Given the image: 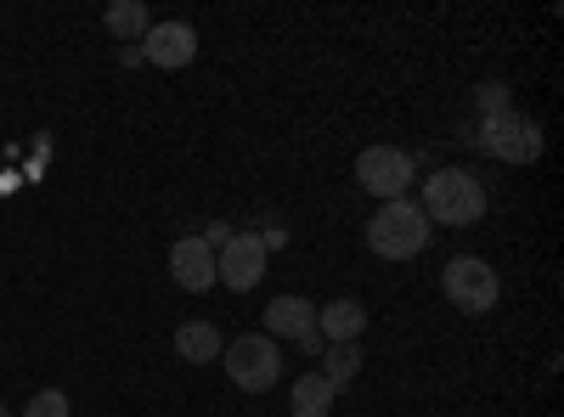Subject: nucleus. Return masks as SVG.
I'll return each mask as SVG.
<instances>
[{"instance_id":"obj_1","label":"nucleus","mask_w":564,"mask_h":417,"mask_svg":"<svg viewBox=\"0 0 564 417\" xmlns=\"http://www.w3.org/2000/svg\"><path fill=\"white\" fill-rule=\"evenodd\" d=\"M417 187H423L417 209L430 215V226H480L486 220V180L475 169L446 164L430 180H417Z\"/></svg>"},{"instance_id":"obj_2","label":"nucleus","mask_w":564,"mask_h":417,"mask_svg":"<svg viewBox=\"0 0 564 417\" xmlns=\"http://www.w3.org/2000/svg\"><path fill=\"white\" fill-rule=\"evenodd\" d=\"M430 238H435V226L412 198L379 204V215L367 220V249L379 260H417L423 249H430Z\"/></svg>"},{"instance_id":"obj_3","label":"nucleus","mask_w":564,"mask_h":417,"mask_svg":"<svg viewBox=\"0 0 564 417\" xmlns=\"http://www.w3.org/2000/svg\"><path fill=\"white\" fill-rule=\"evenodd\" d=\"M220 366H226V378L238 384V389L265 395V389L282 378V350H276V339H265V333H243V339H231V344L220 350Z\"/></svg>"},{"instance_id":"obj_4","label":"nucleus","mask_w":564,"mask_h":417,"mask_svg":"<svg viewBox=\"0 0 564 417\" xmlns=\"http://www.w3.org/2000/svg\"><path fill=\"white\" fill-rule=\"evenodd\" d=\"M441 288H446V299H452L463 316H486V310H497V299H502V276H497L480 254H457V260H446Z\"/></svg>"},{"instance_id":"obj_5","label":"nucleus","mask_w":564,"mask_h":417,"mask_svg":"<svg viewBox=\"0 0 564 417\" xmlns=\"http://www.w3.org/2000/svg\"><path fill=\"white\" fill-rule=\"evenodd\" d=\"M356 180H361V193H372L379 204H395L417 187V164L401 147H367L356 158Z\"/></svg>"},{"instance_id":"obj_6","label":"nucleus","mask_w":564,"mask_h":417,"mask_svg":"<svg viewBox=\"0 0 564 417\" xmlns=\"http://www.w3.org/2000/svg\"><path fill=\"white\" fill-rule=\"evenodd\" d=\"M480 153L502 158V164H536L542 158V130L520 113H497V119H480Z\"/></svg>"},{"instance_id":"obj_7","label":"nucleus","mask_w":564,"mask_h":417,"mask_svg":"<svg viewBox=\"0 0 564 417\" xmlns=\"http://www.w3.org/2000/svg\"><path fill=\"white\" fill-rule=\"evenodd\" d=\"M260 276H265V238L260 231H231L226 249L215 254V283L231 294H249L260 288Z\"/></svg>"},{"instance_id":"obj_8","label":"nucleus","mask_w":564,"mask_h":417,"mask_svg":"<svg viewBox=\"0 0 564 417\" xmlns=\"http://www.w3.org/2000/svg\"><path fill=\"white\" fill-rule=\"evenodd\" d=\"M135 45H141V63H153V68H186V63L198 57V29L170 18V23H153Z\"/></svg>"},{"instance_id":"obj_9","label":"nucleus","mask_w":564,"mask_h":417,"mask_svg":"<svg viewBox=\"0 0 564 417\" xmlns=\"http://www.w3.org/2000/svg\"><path fill=\"white\" fill-rule=\"evenodd\" d=\"M170 276L186 294H209L215 288V249L204 238H175L170 243Z\"/></svg>"},{"instance_id":"obj_10","label":"nucleus","mask_w":564,"mask_h":417,"mask_svg":"<svg viewBox=\"0 0 564 417\" xmlns=\"http://www.w3.org/2000/svg\"><path fill=\"white\" fill-rule=\"evenodd\" d=\"M316 328V305L300 299V294H276L265 305V339H300Z\"/></svg>"},{"instance_id":"obj_11","label":"nucleus","mask_w":564,"mask_h":417,"mask_svg":"<svg viewBox=\"0 0 564 417\" xmlns=\"http://www.w3.org/2000/svg\"><path fill=\"white\" fill-rule=\"evenodd\" d=\"M361 328H367V310L356 299H334L316 310V333L327 344H361Z\"/></svg>"},{"instance_id":"obj_12","label":"nucleus","mask_w":564,"mask_h":417,"mask_svg":"<svg viewBox=\"0 0 564 417\" xmlns=\"http://www.w3.org/2000/svg\"><path fill=\"white\" fill-rule=\"evenodd\" d=\"M220 350H226V339H220L215 321H181L175 328V355L181 361L204 366V361H220Z\"/></svg>"},{"instance_id":"obj_13","label":"nucleus","mask_w":564,"mask_h":417,"mask_svg":"<svg viewBox=\"0 0 564 417\" xmlns=\"http://www.w3.org/2000/svg\"><path fill=\"white\" fill-rule=\"evenodd\" d=\"M334 384H327L322 373H300L294 378V389H289V411L294 417H327V411H334Z\"/></svg>"},{"instance_id":"obj_14","label":"nucleus","mask_w":564,"mask_h":417,"mask_svg":"<svg viewBox=\"0 0 564 417\" xmlns=\"http://www.w3.org/2000/svg\"><path fill=\"white\" fill-rule=\"evenodd\" d=\"M108 34L119 40V45H135L141 34H148L153 29V12L148 7H141V0H113V7H108Z\"/></svg>"},{"instance_id":"obj_15","label":"nucleus","mask_w":564,"mask_h":417,"mask_svg":"<svg viewBox=\"0 0 564 417\" xmlns=\"http://www.w3.org/2000/svg\"><path fill=\"white\" fill-rule=\"evenodd\" d=\"M361 344H327L322 350V366H316V373L327 378V384H334V389H345V384H356V373H361Z\"/></svg>"},{"instance_id":"obj_16","label":"nucleus","mask_w":564,"mask_h":417,"mask_svg":"<svg viewBox=\"0 0 564 417\" xmlns=\"http://www.w3.org/2000/svg\"><path fill=\"white\" fill-rule=\"evenodd\" d=\"M475 102H480V119L513 113V97H508V85H497V79H491V85H480V97H475Z\"/></svg>"},{"instance_id":"obj_17","label":"nucleus","mask_w":564,"mask_h":417,"mask_svg":"<svg viewBox=\"0 0 564 417\" xmlns=\"http://www.w3.org/2000/svg\"><path fill=\"white\" fill-rule=\"evenodd\" d=\"M23 417H68V395H63V389H40V395L23 406Z\"/></svg>"},{"instance_id":"obj_18","label":"nucleus","mask_w":564,"mask_h":417,"mask_svg":"<svg viewBox=\"0 0 564 417\" xmlns=\"http://www.w3.org/2000/svg\"><path fill=\"white\" fill-rule=\"evenodd\" d=\"M198 238H204V243H209V249L220 254V249H226V238H231V226H226V220H209V226L198 231Z\"/></svg>"},{"instance_id":"obj_19","label":"nucleus","mask_w":564,"mask_h":417,"mask_svg":"<svg viewBox=\"0 0 564 417\" xmlns=\"http://www.w3.org/2000/svg\"><path fill=\"white\" fill-rule=\"evenodd\" d=\"M294 344H300V350H305V355H322V350H327V339H322V333H316V328H311V333H300V339H294Z\"/></svg>"}]
</instances>
